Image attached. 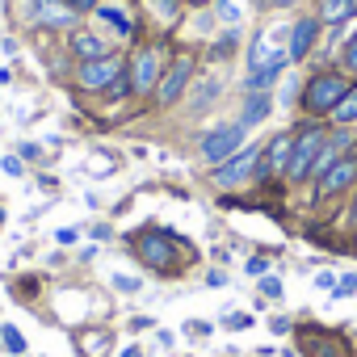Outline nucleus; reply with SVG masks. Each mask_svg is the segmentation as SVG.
<instances>
[{"mask_svg":"<svg viewBox=\"0 0 357 357\" xmlns=\"http://www.w3.org/2000/svg\"><path fill=\"white\" fill-rule=\"evenodd\" d=\"M240 143H244V122H223L202 139V155L211 164H223V160H231L240 151Z\"/></svg>","mask_w":357,"mask_h":357,"instance_id":"nucleus-1","label":"nucleus"},{"mask_svg":"<svg viewBox=\"0 0 357 357\" xmlns=\"http://www.w3.org/2000/svg\"><path fill=\"white\" fill-rule=\"evenodd\" d=\"M319 147H324V130H307V135L294 139V147H290V164H286V176H290V181H303V176L315 168Z\"/></svg>","mask_w":357,"mask_h":357,"instance_id":"nucleus-2","label":"nucleus"},{"mask_svg":"<svg viewBox=\"0 0 357 357\" xmlns=\"http://www.w3.org/2000/svg\"><path fill=\"white\" fill-rule=\"evenodd\" d=\"M257 168H261V147H244V151H236L231 160H223V164L215 168V185L231 190V185L248 181V176H252Z\"/></svg>","mask_w":357,"mask_h":357,"instance_id":"nucleus-3","label":"nucleus"},{"mask_svg":"<svg viewBox=\"0 0 357 357\" xmlns=\"http://www.w3.org/2000/svg\"><path fill=\"white\" fill-rule=\"evenodd\" d=\"M340 97H344V80L340 76H315L311 84H307V93H303V105L307 109H315V114H332L336 105H340Z\"/></svg>","mask_w":357,"mask_h":357,"instance_id":"nucleus-4","label":"nucleus"},{"mask_svg":"<svg viewBox=\"0 0 357 357\" xmlns=\"http://www.w3.org/2000/svg\"><path fill=\"white\" fill-rule=\"evenodd\" d=\"M126 68L114 59V55H101V59H84V68H80V84L84 89H109L114 84V76H122Z\"/></svg>","mask_w":357,"mask_h":357,"instance_id":"nucleus-5","label":"nucleus"},{"mask_svg":"<svg viewBox=\"0 0 357 357\" xmlns=\"http://www.w3.org/2000/svg\"><path fill=\"white\" fill-rule=\"evenodd\" d=\"M353 176H357V160H353V155H340V160H336V164L319 176V194H324V198L340 194V190L353 181Z\"/></svg>","mask_w":357,"mask_h":357,"instance_id":"nucleus-6","label":"nucleus"},{"mask_svg":"<svg viewBox=\"0 0 357 357\" xmlns=\"http://www.w3.org/2000/svg\"><path fill=\"white\" fill-rule=\"evenodd\" d=\"M190 72H194V63L190 59H176L172 63V72L164 76V84H160V105H172L176 97H181V89H185V80H190Z\"/></svg>","mask_w":357,"mask_h":357,"instance_id":"nucleus-7","label":"nucleus"},{"mask_svg":"<svg viewBox=\"0 0 357 357\" xmlns=\"http://www.w3.org/2000/svg\"><path fill=\"white\" fill-rule=\"evenodd\" d=\"M315 30H319V22H298L294 30H290V43H286V59H303L307 51H311V43H315Z\"/></svg>","mask_w":357,"mask_h":357,"instance_id":"nucleus-8","label":"nucleus"},{"mask_svg":"<svg viewBox=\"0 0 357 357\" xmlns=\"http://www.w3.org/2000/svg\"><path fill=\"white\" fill-rule=\"evenodd\" d=\"M290 147H294V139H290V135H278V139L269 143V151L261 155V168H257V172H265V168L286 172V164H290Z\"/></svg>","mask_w":357,"mask_h":357,"instance_id":"nucleus-9","label":"nucleus"},{"mask_svg":"<svg viewBox=\"0 0 357 357\" xmlns=\"http://www.w3.org/2000/svg\"><path fill=\"white\" fill-rule=\"evenodd\" d=\"M139 257H143L147 265L172 269V248L164 244V236H143V240H139Z\"/></svg>","mask_w":357,"mask_h":357,"instance_id":"nucleus-10","label":"nucleus"},{"mask_svg":"<svg viewBox=\"0 0 357 357\" xmlns=\"http://www.w3.org/2000/svg\"><path fill=\"white\" fill-rule=\"evenodd\" d=\"M93 13H97V17H101V22H105L114 34H122V38L130 34V13H126L122 5H109V0H101V5H97Z\"/></svg>","mask_w":357,"mask_h":357,"instance_id":"nucleus-11","label":"nucleus"},{"mask_svg":"<svg viewBox=\"0 0 357 357\" xmlns=\"http://www.w3.org/2000/svg\"><path fill=\"white\" fill-rule=\"evenodd\" d=\"M269 109H273L269 93H252V97L244 101V114H240V122H244V126H261V122L269 118Z\"/></svg>","mask_w":357,"mask_h":357,"instance_id":"nucleus-12","label":"nucleus"},{"mask_svg":"<svg viewBox=\"0 0 357 357\" xmlns=\"http://www.w3.org/2000/svg\"><path fill=\"white\" fill-rule=\"evenodd\" d=\"M155 51H143L139 55V63H135V89L139 93H147V89H155Z\"/></svg>","mask_w":357,"mask_h":357,"instance_id":"nucleus-13","label":"nucleus"},{"mask_svg":"<svg viewBox=\"0 0 357 357\" xmlns=\"http://www.w3.org/2000/svg\"><path fill=\"white\" fill-rule=\"evenodd\" d=\"M319 13H324L328 26H332V22H344V17L357 13V0H319Z\"/></svg>","mask_w":357,"mask_h":357,"instance_id":"nucleus-14","label":"nucleus"},{"mask_svg":"<svg viewBox=\"0 0 357 357\" xmlns=\"http://www.w3.org/2000/svg\"><path fill=\"white\" fill-rule=\"evenodd\" d=\"M72 51H76L80 59H101V55H105V43H101L97 34H72Z\"/></svg>","mask_w":357,"mask_h":357,"instance_id":"nucleus-15","label":"nucleus"},{"mask_svg":"<svg viewBox=\"0 0 357 357\" xmlns=\"http://www.w3.org/2000/svg\"><path fill=\"white\" fill-rule=\"evenodd\" d=\"M219 93H223V84H219V80H206V84L190 97V114H206V109L215 105V97H219Z\"/></svg>","mask_w":357,"mask_h":357,"instance_id":"nucleus-16","label":"nucleus"},{"mask_svg":"<svg viewBox=\"0 0 357 357\" xmlns=\"http://www.w3.org/2000/svg\"><path fill=\"white\" fill-rule=\"evenodd\" d=\"M332 118H336L340 126H344V122H357V93H344V97H340V105L332 109Z\"/></svg>","mask_w":357,"mask_h":357,"instance_id":"nucleus-17","label":"nucleus"},{"mask_svg":"<svg viewBox=\"0 0 357 357\" xmlns=\"http://www.w3.org/2000/svg\"><path fill=\"white\" fill-rule=\"evenodd\" d=\"M0 340H5V349H9V353H26V336H22L13 324H5V328H0Z\"/></svg>","mask_w":357,"mask_h":357,"instance_id":"nucleus-18","label":"nucleus"},{"mask_svg":"<svg viewBox=\"0 0 357 357\" xmlns=\"http://www.w3.org/2000/svg\"><path fill=\"white\" fill-rule=\"evenodd\" d=\"M215 17L227 22V26H236V22H240V9L231 5V0H219V5H215Z\"/></svg>","mask_w":357,"mask_h":357,"instance_id":"nucleus-19","label":"nucleus"},{"mask_svg":"<svg viewBox=\"0 0 357 357\" xmlns=\"http://www.w3.org/2000/svg\"><path fill=\"white\" fill-rule=\"evenodd\" d=\"M231 51H236V34H223V38L211 47V59H227Z\"/></svg>","mask_w":357,"mask_h":357,"instance_id":"nucleus-20","label":"nucleus"},{"mask_svg":"<svg viewBox=\"0 0 357 357\" xmlns=\"http://www.w3.org/2000/svg\"><path fill=\"white\" fill-rule=\"evenodd\" d=\"M43 22H51V26H68V22H72V9H55V5H47Z\"/></svg>","mask_w":357,"mask_h":357,"instance_id":"nucleus-21","label":"nucleus"},{"mask_svg":"<svg viewBox=\"0 0 357 357\" xmlns=\"http://www.w3.org/2000/svg\"><path fill=\"white\" fill-rule=\"evenodd\" d=\"M114 286H118V290H126V294H135V290H139V278H126V273H118V278H114Z\"/></svg>","mask_w":357,"mask_h":357,"instance_id":"nucleus-22","label":"nucleus"},{"mask_svg":"<svg viewBox=\"0 0 357 357\" xmlns=\"http://www.w3.org/2000/svg\"><path fill=\"white\" fill-rule=\"evenodd\" d=\"M357 290V273H344V282L336 286V298H344V294H353Z\"/></svg>","mask_w":357,"mask_h":357,"instance_id":"nucleus-23","label":"nucleus"},{"mask_svg":"<svg viewBox=\"0 0 357 357\" xmlns=\"http://www.w3.org/2000/svg\"><path fill=\"white\" fill-rule=\"evenodd\" d=\"M344 63H349V68L357 72V34H353V38L344 43Z\"/></svg>","mask_w":357,"mask_h":357,"instance_id":"nucleus-24","label":"nucleus"},{"mask_svg":"<svg viewBox=\"0 0 357 357\" xmlns=\"http://www.w3.org/2000/svg\"><path fill=\"white\" fill-rule=\"evenodd\" d=\"M0 168H5L9 176H22V160L17 155H5V160H0Z\"/></svg>","mask_w":357,"mask_h":357,"instance_id":"nucleus-25","label":"nucleus"},{"mask_svg":"<svg viewBox=\"0 0 357 357\" xmlns=\"http://www.w3.org/2000/svg\"><path fill=\"white\" fill-rule=\"evenodd\" d=\"M244 269H248V273H252V278H261V273H265V269H269V261H265V257H252V261H248V265H244Z\"/></svg>","mask_w":357,"mask_h":357,"instance_id":"nucleus-26","label":"nucleus"},{"mask_svg":"<svg viewBox=\"0 0 357 357\" xmlns=\"http://www.w3.org/2000/svg\"><path fill=\"white\" fill-rule=\"evenodd\" d=\"M261 290H265L269 298H278V294H282V282H278V278H261Z\"/></svg>","mask_w":357,"mask_h":357,"instance_id":"nucleus-27","label":"nucleus"},{"mask_svg":"<svg viewBox=\"0 0 357 357\" xmlns=\"http://www.w3.org/2000/svg\"><path fill=\"white\" fill-rule=\"evenodd\" d=\"M151 5L160 9V17H172L176 13V0H151Z\"/></svg>","mask_w":357,"mask_h":357,"instance_id":"nucleus-28","label":"nucleus"},{"mask_svg":"<svg viewBox=\"0 0 357 357\" xmlns=\"http://www.w3.org/2000/svg\"><path fill=\"white\" fill-rule=\"evenodd\" d=\"M101 0H72V13H84V9H97Z\"/></svg>","mask_w":357,"mask_h":357,"instance_id":"nucleus-29","label":"nucleus"},{"mask_svg":"<svg viewBox=\"0 0 357 357\" xmlns=\"http://www.w3.org/2000/svg\"><path fill=\"white\" fill-rule=\"evenodd\" d=\"M38 151H43V147H38V143H22V155H26V160H34V155H38Z\"/></svg>","mask_w":357,"mask_h":357,"instance_id":"nucleus-30","label":"nucleus"},{"mask_svg":"<svg viewBox=\"0 0 357 357\" xmlns=\"http://www.w3.org/2000/svg\"><path fill=\"white\" fill-rule=\"evenodd\" d=\"M315 286H324V290H336V282H332V273H319V278H315Z\"/></svg>","mask_w":357,"mask_h":357,"instance_id":"nucleus-31","label":"nucleus"},{"mask_svg":"<svg viewBox=\"0 0 357 357\" xmlns=\"http://www.w3.org/2000/svg\"><path fill=\"white\" fill-rule=\"evenodd\" d=\"M122 357H143V353L139 349H122Z\"/></svg>","mask_w":357,"mask_h":357,"instance_id":"nucleus-32","label":"nucleus"},{"mask_svg":"<svg viewBox=\"0 0 357 357\" xmlns=\"http://www.w3.org/2000/svg\"><path fill=\"white\" fill-rule=\"evenodd\" d=\"M273 5H278V9H286V5H294V0H273Z\"/></svg>","mask_w":357,"mask_h":357,"instance_id":"nucleus-33","label":"nucleus"},{"mask_svg":"<svg viewBox=\"0 0 357 357\" xmlns=\"http://www.w3.org/2000/svg\"><path fill=\"white\" fill-rule=\"evenodd\" d=\"M353 223H357V206H353Z\"/></svg>","mask_w":357,"mask_h":357,"instance_id":"nucleus-34","label":"nucleus"}]
</instances>
